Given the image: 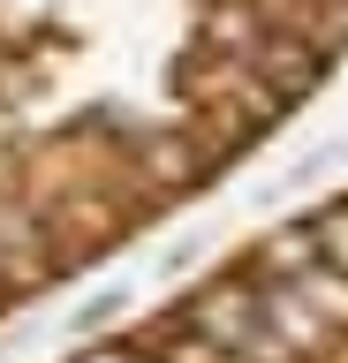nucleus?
<instances>
[{"mask_svg":"<svg viewBox=\"0 0 348 363\" xmlns=\"http://www.w3.org/2000/svg\"><path fill=\"white\" fill-rule=\"evenodd\" d=\"M310 250H318V257H333V265H348V204H333V212L310 227Z\"/></svg>","mask_w":348,"mask_h":363,"instance_id":"1","label":"nucleus"},{"mask_svg":"<svg viewBox=\"0 0 348 363\" xmlns=\"http://www.w3.org/2000/svg\"><path fill=\"white\" fill-rule=\"evenodd\" d=\"M84 363H144L137 348H99V356H84Z\"/></svg>","mask_w":348,"mask_h":363,"instance_id":"2","label":"nucleus"}]
</instances>
